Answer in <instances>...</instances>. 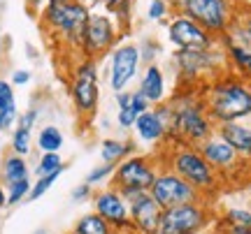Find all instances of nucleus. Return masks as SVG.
Listing matches in <instances>:
<instances>
[{
  "mask_svg": "<svg viewBox=\"0 0 251 234\" xmlns=\"http://www.w3.org/2000/svg\"><path fill=\"white\" fill-rule=\"evenodd\" d=\"M200 88V86H196ZM193 86H181V90L172 93L168 98V111H170V135H168V146L186 144L200 146L207 137L216 132L214 121L209 118L200 90Z\"/></svg>",
  "mask_w": 251,
  "mask_h": 234,
  "instance_id": "1",
  "label": "nucleus"
},
{
  "mask_svg": "<svg viewBox=\"0 0 251 234\" xmlns=\"http://www.w3.org/2000/svg\"><path fill=\"white\" fill-rule=\"evenodd\" d=\"M200 88L202 105L214 126L242 123L251 116V81L240 79L233 72H224Z\"/></svg>",
  "mask_w": 251,
  "mask_h": 234,
  "instance_id": "2",
  "label": "nucleus"
},
{
  "mask_svg": "<svg viewBox=\"0 0 251 234\" xmlns=\"http://www.w3.org/2000/svg\"><path fill=\"white\" fill-rule=\"evenodd\" d=\"M91 9L84 0H47L42 7V28L54 33L63 44L79 49L84 26L89 21Z\"/></svg>",
  "mask_w": 251,
  "mask_h": 234,
  "instance_id": "3",
  "label": "nucleus"
},
{
  "mask_svg": "<svg viewBox=\"0 0 251 234\" xmlns=\"http://www.w3.org/2000/svg\"><path fill=\"white\" fill-rule=\"evenodd\" d=\"M168 151L163 153V167L172 170L177 176L191 183L193 188L207 197L219 188V174H216L207 160L200 155L198 146H186V144H177V146H165Z\"/></svg>",
  "mask_w": 251,
  "mask_h": 234,
  "instance_id": "4",
  "label": "nucleus"
},
{
  "mask_svg": "<svg viewBox=\"0 0 251 234\" xmlns=\"http://www.w3.org/2000/svg\"><path fill=\"white\" fill-rule=\"evenodd\" d=\"M172 63H175L177 79H179L181 86H193V88L216 79L219 74L228 72L221 42L214 49H200V51H181V49H177L172 54Z\"/></svg>",
  "mask_w": 251,
  "mask_h": 234,
  "instance_id": "5",
  "label": "nucleus"
},
{
  "mask_svg": "<svg viewBox=\"0 0 251 234\" xmlns=\"http://www.w3.org/2000/svg\"><path fill=\"white\" fill-rule=\"evenodd\" d=\"M237 0H188L181 14H186L191 21L205 28L209 35L224 37L237 19Z\"/></svg>",
  "mask_w": 251,
  "mask_h": 234,
  "instance_id": "6",
  "label": "nucleus"
},
{
  "mask_svg": "<svg viewBox=\"0 0 251 234\" xmlns=\"http://www.w3.org/2000/svg\"><path fill=\"white\" fill-rule=\"evenodd\" d=\"M100 74H98V63L91 58H81L75 65L70 79V100L75 105V111L81 118H91L98 111L100 105Z\"/></svg>",
  "mask_w": 251,
  "mask_h": 234,
  "instance_id": "7",
  "label": "nucleus"
},
{
  "mask_svg": "<svg viewBox=\"0 0 251 234\" xmlns=\"http://www.w3.org/2000/svg\"><path fill=\"white\" fill-rule=\"evenodd\" d=\"M119 37H121V30L117 26V19L109 12H91L89 21L84 26L79 51L84 58L98 61L100 56L109 54L117 46Z\"/></svg>",
  "mask_w": 251,
  "mask_h": 234,
  "instance_id": "8",
  "label": "nucleus"
},
{
  "mask_svg": "<svg viewBox=\"0 0 251 234\" xmlns=\"http://www.w3.org/2000/svg\"><path fill=\"white\" fill-rule=\"evenodd\" d=\"M158 160L147 153H133L117 165L112 174V186L121 192H140L149 190L158 176Z\"/></svg>",
  "mask_w": 251,
  "mask_h": 234,
  "instance_id": "9",
  "label": "nucleus"
},
{
  "mask_svg": "<svg viewBox=\"0 0 251 234\" xmlns=\"http://www.w3.org/2000/svg\"><path fill=\"white\" fill-rule=\"evenodd\" d=\"M149 195L153 197V202L161 209H172L179 207V204H198V202H205V197L198 192L191 183L177 176L172 170L161 167L156 181L149 188Z\"/></svg>",
  "mask_w": 251,
  "mask_h": 234,
  "instance_id": "10",
  "label": "nucleus"
},
{
  "mask_svg": "<svg viewBox=\"0 0 251 234\" xmlns=\"http://www.w3.org/2000/svg\"><path fill=\"white\" fill-rule=\"evenodd\" d=\"M209 223V209L205 202L198 204H179L163 209L156 234H200Z\"/></svg>",
  "mask_w": 251,
  "mask_h": 234,
  "instance_id": "11",
  "label": "nucleus"
},
{
  "mask_svg": "<svg viewBox=\"0 0 251 234\" xmlns=\"http://www.w3.org/2000/svg\"><path fill=\"white\" fill-rule=\"evenodd\" d=\"M140 65H142L140 46L135 44V42H121V44H117L109 51V74H107L109 88L114 90V93L128 90L130 84L140 77Z\"/></svg>",
  "mask_w": 251,
  "mask_h": 234,
  "instance_id": "12",
  "label": "nucleus"
},
{
  "mask_svg": "<svg viewBox=\"0 0 251 234\" xmlns=\"http://www.w3.org/2000/svg\"><path fill=\"white\" fill-rule=\"evenodd\" d=\"M219 42L224 46L228 72H233L244 81H251V37L244 33V28L235 21L228 28V33L219 37Z\"/></svg>",
  "mask_w": 251,
  "mask_h": 234,
  "instance_id": "13",
  "label": "nucleus"
},
{
  "mask_svg": "<svg viewBox=\"0 0 251 234\" xmlns=\"http://www.w3.org/2000/svg\"><path fill=\"white\" fill-rule=\"evenodd\" d=\"M168 40L175 44V49H181V51H200V49L219 46V37L209 35L205 28H200L196 21H191L181 12H177L168 21Z\"/></svg>",
  "mask_w": 251,
  "mask_h": 234,
  "instance_id": "14",
  "label": "nucleus"
},
{
  "mask_svg": "<svg viewBox=\"0 0 251 234\" xmlns=\"http://www.w3.org/2000/svg\"><path fill=\"white\" fill-rule=\"evenodd\" d=\"M91 199H93V211L117 234L130 230V209H128V202L121 195V190L107 186V188L96 190Z\"/></svg>",
  "mask_w": 251,
  "mask_h": 234,
  "instance_id": "15",
  "label": "nucleus"
},
{
  "mask_svg": "<svg viewBox=\"0 0 251 234\" xmlns=\"http://www.w3.org/2000/svg\"><path fill=\"white\" fill-rule=\"evenodd\" d=\"M130 209V230L133 234H156L163 209L153 202L149 190L140 192H121Z\"/></svg>",
  "mask_w": 251,
  "mask_h": 234,
  "instance_id": "16",
  "label": "nucleus"
},
{
  "mask_svg": "<svg viewBox=\"0 0 251 234\" xmlns=\"http://www.w3.org/2000/svg\"><path fill=\"white\" fill-rule=\"evenodd\" d=\"M133 132L140 144H163V142H168V135H170L168 105L163 102L158 107H151L144 114H140L133 126Z\"/></svg>",
  "mask_w": 251,
  "mask_h": 234,
  "instance_id": "17",
  "label": "nucleus"
},
{
  "mask_svg": "<svg viewBox=\"0 0 251 234\" xmlns=\"http://www.w3.org/2000/svg\"><path fill=\"white\" fill-rule=\"evenodd\" d=\"M137 90L142 93L151 107H158L168 102V77L161 63H149L142 67V74L137 77Z\"/></svg>",
  "mask_w": 251,
  "mask_h": 234,
  "instance_id": "18",
  "label": "nucleus"
},
{
  "mask_svg": "<svg viewBox=\"0 0 251 234\" xmlns=\"http://www.w3.org/2000/svg\"><path fill=\"white\" fill-rule=\"evenodd\" d=\"M198 151H200V155L207 160V165L212 167V170L219 174V171H228V170H233L235 165H237V158L240 155L235 153V149L226 139H221V137L212 135V137H207L202 144L198 146Z\"/></svg>",
  "mask_w": 251,
  "mask_h": 234,
  "instance_id": "19",
  "label": "nucleus"
},
{
  "mask_svg": "<svg viewBox=\"0 0 251 234\" xmlns=\"http://www.w3.org/2000/svg\"><path fill=\"white\" fill-rule=\"evenodd\" d=\"M216 135L233 146L237 155L251 158V126H244V123H224V126L216 128Z\"/></svg>",
  "mask_w": 251,
  "mask_h": 234,
  "instance_id": "20",
  "label": "nucleus"
},
{
  "mask_svg": "<svg viewBox=\"0 0 251 234\" xmlns=\"http://www.w3.org/2000/svg\"><path fill=\"white\" fill-rule=\"evenodd\" d=\"M24 179H30V167H28L26 158L7 153L0 162V183L9 186V183H17Z\"/></svg>",
  "mask_w": 251,
  "mask_h": 234,
  "instance_id": "21",
  "label": "nucleus"
},
{
  "mask_svg": "<svg viewBox=\"0 0 251 234\" xmlns=\"http://www.w3.org/2000/svg\"><path fill=\"white\" fill-rule=\"evenodd\" d=\"M135 153V144L130 139H117V137H107L100 144V158L107 165H119L121 160H126L128 155Z\"/></svg>",
  "mask_w": 251,
  "mask_h": 234,
  "instance_id": "22",
  "label": "nucleus"
},
{
  "mask_svg": "<svg viewBox=\"0 0 251 234\" xmlns=\"http://www.w3.org/2000/svg\"><path fill=\"white\" fill-rule=\"evenodd\" d=\"M63 144H65V137H63L58 126L47 123L40 128V132L35 137V146L40 149V153H61Z\"/></svg>",
  "mask_w": 251,
  "mask_h": 234,
  "instance_id": "23",
  "label": "nucleus"
},
{
  "mask_svg": "<svg viewBox=\"0 0 251 234\" xmlns=\"http://www.w3.org/2000/svg\"><path fill=\"white\" fill-rule=\"evenodd\" d=\"M72 234H117V232H114L96 211H91V213H84V216L75 223Z\"/></svg>",
  "mask_w": 251,
  "mask_h": 234,
  "instance_id": "24",
  "label": "nucleus"
},
{
  "mask_svg": "<svg viewBox=\"0 0 251 234\" xmlns=\"http://www.w3.org/2000/svg\"><path fill=\"white\" fill-rule=\"evenodd\" d=\"M33 151V132L24 130V128H14L12 130V139H9V153L26 158Z\"/></svg>",
  "mask_w": 251,
  "mask_h": 234,
  "instance_id": "25",
  "label": "nucleus"
},
{
  "mask_svg": "<svg viewBox=\"0 0 251 234\" xmlns=\"http://www.w3.org/2000/svg\"><path fill=\"white\" fill-rule=\"evenodd\" d=\"M61 170H65L61 153H42L35 165V176H47V174H54Z\"/></svg>",
  "mask_w": 251,
  "mask_h": 234,
  "instance_id": "26",
  "label": "nucleus"
},
{
  "mask_svg": "<svg viewBox=\"0 0 251 234\" xmlns=\"http://www.w3.org/2000/svg\"><path fill=\"white\" fill-rule=\"evenodd\" d=\"M30 188H33V181L30 179H24V181H17V183L5 186V190H7V207H17L24 199H28Z\"/></svg>",
  "mask_w": 251,
  "mask_h": 234,
  "instance_id": "27",
  "label": "nucleus"
},
{
  "mask_svg": "<svg viewBox=\"0 0 251 234\" xmlns=\"http://www.w3.org/2000/svg\"><path fill=\"white\" fill-rule=\"evenodd\" d=\"M63 171H65V170L54 171V174H47V176H37V181H33V188H30L28 202H37V199L42 197V195H47V192L51 190V186H54L56 181H58V176H61Z\"/></svg>",
  "mask_w": 251,
  "mask_h": 234,
  "instance_id": "28",
  "label": "nucleus"
},
{
  "mask_svg": "<svg viewBox=\"0 0 251 234\" xmlns=\"http://www.w3.org/2000/svg\"><path fill=\"white\" fill-rule=\"evenodd\" d=\"M114 170H117V165H107V162L96 165V167L86 174V181H84V183H89V186H100V183H107V181H112Z\"/></svg>",
  "mask_w": 251,
  "mask_h": 234,
  "instance_id": "29",
  "label": "nucleus"
},
{
  "mask_svg": "<svg viewBox=\"0 0 251 234\" xmlns=\"http://www.w3.org/2000/svg\"><path fill=\"white\" fill-rule=\"evenodd\" d=\"M170 5L168 0H149V7H147V19L149 21H165L170 17Z\"/></svg>",
  "mask_w": 251,
  "mask_h": 234,
  "instance_id": "30",
  "label": "nucleus"
},
{
  "mask_svg": "<svg viewBox=\"0 0 251 234\" xmlns=\"http://www.w3.org/2000/svg\"><path fill=\"white\" fill-rule=\"evenodd\" d=\"M226 223L230 227H249L251 230V211H247V209H230L226 213Z\"/></svg>",
  "mask_w": 251,
  "mask_h": 234,
  "instance_id": "31",
  "label": "nucleus"
},
{
  "mask_svg": "<svg viewBox=\"0 0 251 234\" xmlns=\"http://www.w3.org/2000/svg\"><path fill=\"white\" fill-rule=\"evenodd\" d=\"M137 46H140V58H142L144 65L156 63L153 58H156V54H161V44H158L156 40L147 37V40H142V44H137Z\"/></svg>",
  "mask_w": 251,
  "mask_h": 234,
  "instance_id": "32",
  "label": "nucleus"
},
{
  "mask_svg": "<svg viewBox=\"0 0 251 234\" xmlns=\"http://www.w3.org/2000/svg\"><path fill=\"white\" fill-rule=\"evenodd\" d=\"M19 121V107L17 105H9V107L0 109V132H9L12 128L17 126Z\"/></svg>",
  "mask_w": 251,
  "mask_h": 234,
  "instance_id": "33",
  "label": "nucleus"
},
{
  "mask_svg": "<svg viewBox=\"0 0 251 234\" xmlns=\"http://www.w3.org/2000/svg\"><path fill=\"white\" fill-rule=\"evenodd\" d=\"M135 121H137V114L133 111L130 105L124 109H117V126L121 128V130H133Z\"/></svg>",
  "mask_w": 251,
  "mask_h": 234,
  "instance_id": "34",
  "label": "nucleus"
},
{
  "mask_svg": "<svg viewBox=\"0 0 251 234\" xmlns=\"http://www.w3.org/2000/svg\"><path fill=\"white\" fill-rule=\"evenodd\" d=\"M9 105H17V98H14V86H12V81L0 79V109L9 107Z\"/></svg>",
  "mask_w": 251,
  "mask_h": 234,
  "instance_id": "35",
  "label": "nucleus"
},
{
  "mask_svg": "<svg viewBox=\"0 0 251 234\" xmlns=\"http://www.w3.org/2000/svg\"><path fill=\"white\" fill-rule=\"evenodd\" d=\"M37 118H40V109L30 107L26 109L24 114H19V121H17V128H24V130H30L33 132V128H35Z\"/></svg>",
  "mask_w": 251,
  "mask_h": 234,
  "instance_id": "36",
  "label": "nucleus"
},
{
  "mask_svg": "<svg viewBox=\"0 0 251 234\" xmlns=\"http://www.w3.org/2000/svg\"><path fill=\"white\" fill-rule=\"evenodd\" d=\"M130 107H133V111L140 116V114H144L147 109H151V105L147 102V98H144L140 90H130Z\"/></svg>",
  "mask_w": 251,
  "mask_h": 234,
  "instance_id": "37",
  "label": "nucleus"
},
{
  "mask_svg": "<svg viewBox=\"0 0 251 234\" xmlns=\"http://www.w3.org/2000/svg\"><path fill=\"white\" fill-rule=\"evenodd\" d=\"M70 197H72V202H86V199H91L93 197V186H89V183H79L77 188H72V192H70Z\"/></svg>",
  "mask_w": 251,
  "mask_h": 234,
  "instance_id": "38",
  "label": "nucleus"
},
{
  "mask_svg": "<svg viewBox=\"0 0 251 234\" xmlns=\"http://www.w3.org/2000/svg\"><path fill=\"white\" fill-rule=\"evenodd\" d=\"M240 26L244 28V33L251 37V5H240L237 9V19H235Z\"/></svg>",
  "mask_w": 251,
  "mask_h": 234,
  "instance_id": "39",
  "label": "nucleus"
},
{
  "mask_svg": "<svg viewBox=\"0 0 251 234\" xmlns=\"http://www.w3.org/2000/svg\"><path fill=\"white\" fill-rule=\"evenodd\" d=\"M33 79V72L30 70H14L12 72V86H26Z\"/></svg>",
  "mask_w": 251,
  "mask_h": 234,
  "instance_id": "40",
  "label": "nucleus"
},
{
  "mask_svg": "<svg viewBox=\"0 0 251 234\" xmlns=\"http://www.w3.org/2000/svg\"><path fill=\"white\" fill-rule=\"evenodd\" d=\"M45 5H47V0H26V7L30 9L33 14H40Z\"/></svg>",
  "mask_w": 251,
  "mask_h": 234,
  "instance_id": "41",
  "label": "nucleus"
},
{
  "mask_svg": "<svg viewBox=\"0 0 251 234\" xmlns=\"http://www.w3.org/2000/svg\"><path fill=\"white\" fill-rule=\"evenodd\" d=\"M186 2H188V0H168V5H170L175 12H181V9L186 7Z\"/></svg>",
  "mask_w": 251,
  "mask_h": 234,
  "instance_id": "42",
  "label": "nucleus"
},
{
  "mask_svg": "<svg viewBox=\"0 0 251 234\" xmlns=\"http://www.w3.org/2000/svg\"><path fill=\"white\" fill-rule=\"evenodd\" d=\"M121 2H124V0H105L102 5H105V9H107L109 14H112V12H114V9H117L119 5H121Z\"/></svg>",
  "mask_w": 251,
  "mask_h": 234,
  "instance_id": "43",
  "label": "nucleus"
},
{
  "mask_svg": "<svg viewBox=\"0 0 251 234\" xmlns=\"http://www.w3.org/2000/svg\"><path fill=\"white\" fill-rule=\"evenodd\" d=\"M5 207H7V190L0 183V209H5Z\"/></svg>",
  "mask_w": 251,
  "mask_h": 234,
  "instance_id": "44",
  "label": "nucleus"
},
{
  "mask_svg": "<svg viewBox=\"0 0 251 234\" xmlns=\"http://www.w3.org/2000/svg\"><path fill=\"white\" fill-rule=\"evenodd\" d=\"M230 234H251L249 227H230Z\"/></svg>",
  "mask_w": 251,
  "mask_h": 234,
  "instance_id": "45",
  "label": "nucleus"
},
{
  "mask_svg": "<svg viewBox=\"0 0 251 234\" xmlns=\"http://www.w3.org/2000/svg\"><path fill=\"white\" fill-rule=\"evenodd\" d=\"M84 2H86V5H89V9H91V7H98V5H102L105 0H84Z\"/></svg>",
  "mask_w": 251,
  "mask_h": 234,
  "instance_id": "46",
  "label": "nucleus"
},
{
  "mask_svg": "<svg viewBox=\"0 0 251 234\" xmlns=\"http://www.w3.org/2000/svg\"><path fill=\"white\" fill-rule=\"evenodd\" d=\"M30 234H49V230L47 227H37L35 232H30Z\"/></svg>",
  "mask_w": 251,
  "mask_h": 234,
  "instance_id": "47",
  "label": "nucleus"
},
{
  "mask_svg": "<svg viewBox=\"0 0 251 234\" xmlns=\"http://www.w3.org/2000/svg\"><path fill=\"white\" fill-rule=\"evenodd\" d=\"M0 56H2V35H0Z\"/></svg>",
  "mask_w": 251,
  "mask_h": 234,
  "instance_id": "48",
  "label": "nucleus"
},
{
  "mask_svg": "<svg viewBox=\"0 0 251 234\" xmlns=\"http://www.w3.org/2000/svg\"><path fill=\"white\" fill-rule=\"evenodd\" d=\"M70 234H72V232H70Z\"/></svg>",
  "mask_w": 251,
  "mask_h": 234,
  "instance_id": "49",
  "label": "nucleus"
}]
</instances>
